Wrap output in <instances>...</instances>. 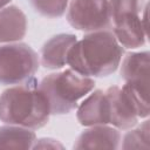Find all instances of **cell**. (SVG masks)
<instances>
[{"mask_svg": "<svg viewBox=\"0 0 150 150\" xmlns=\"http://www.w3.org/2000/svg\"><path fill=\"white\" fill-rule=\"evenodd\" d=\"M95 81L73 69L53 73L46 76L39 88L47 100L50 115H64L77 105V101L90 93Z\"/></svg>", "mask_w": 150, "mask_h": 150, "instance_id": "3957f363", "label": "cell"}, {"mask_svg": "<svg viewBox=\"0 0 150 150\" xmlns=\"http://www.w3.org/2000/svg\"><path fill=\"white\" fill-rule=\"evenodd\" d=\"M39 56L35 50L22 42L0 47V84L12 86L33 77L39 69Z\"/></svg>", "mask_w": 150, "mask_h": 150, "instance_id": "5b68a950", "label": "cell"}, {"mask_svg": "<svg viewBox=\"0 0 150 150\" xmlns=\"http://www.w3.org/2000/svg\"><path fill=\"white\" fill-rule=\"evenodd\" d=\"M112 33L118 43L124 48H138L144 45L146 32V11L144 18L141 0H108Z\"/></svg>", "mask_w": 150, "mask_h": 150, "instance_id": "277c9868", "label": "cell"}, {"mask_svg": "<svg viewBox=\"0 0 150 150\" xmlns=\"http://www.w3.org/2000/svg\"><path fill=\"white\" fill-rule=\"evenodd\" d=\"M123 47L109 29L88 33L71 46L67 56L70 69L83 75L104 77L120 66Z\"/></svg>", "mask_w": 150, "mask_h": 150, "instance_id": "6da1fadb", "label": "cell"}, {"mask_svg": "<svg viewBox=\"0 0 150 150\" xmlns=\"http://www.w3.org/2000/svg\"><path fill=\"white\" fill-rule=\"evenodd\" d=\"M35 12L46 18H60L64 14L68 0H29Z\"/></svg>", "mask_w": 150, "mask_h": 150, "instance_id": "9a60e30c", "label": "cell"}, {"mask_svg": "<svg viewBox=\"0 0 150 150\" xmlns=\"http://www.w3.org/2000/svg\"><path fill=\"white\" fill-rule=\"evenodd\" d=\"M11 2V0H0V9H2L6 5H8Z\"/></svg>", "mask_w": 150, "mask_h": 150, "instance_id": "e0dca14e", "label": "cell"}, {"mask_svg": "<svg viewBox=\"0 0 150 150\" xmlns=\"http://www.w3.org/2000/svg\"><path fill=\"white\" fill-rule=\"evenodd\" d=\"M46 97L34 77L6 89L0 95V121L6 124L39 129L49 121Z\"/></svg>", "mask_w": 150, "mask_h": 150, "instance_id": "7a4b0ae2", "label": "cell"}, {"mask_svg": "<svg viewBox=\"0 0 150 150\" xmlns=\"http://www.w3.org/2000/svg\"><path fill=\"white\" fill-rule=\"evenodd\" d=\"M109 108V123L118 129H129L137 123L138 110L129 91L122 87H109L105 91Z\"/></svg>", "mask_w": 150, "mask_h": 150, "instance_id": "ba28073f", "label": "cell"}, {"mask_svg": "<svg viewBox=\"0 0 150 150\" xmlns=\"http://www.w3.org/2000/svg\"><path fill=\"white\" fill-rule=\"evenodd\" d=\"M76 42L73 34H57L50 38L41 48V64L47 69H60L67 64L68 52Z\"/></svg>", "mask_w": 150, "mask_h": 150, "instance_id": "30bf717a", "label": "cell"}, {"mask_svg": "<svg viewBox=\"0 0 150 150\" xmlns=\"http://www.w3.org/2000/svg\"><path fill=\"white\" fill-rule=\"evenodd\" d=\"M121 76L125 81L123 86L134 98L138 117L149 115V53H130L121 66Z\"/></svg>", "mask_w": 150, "mask_h": 150, "instance_id": "8992f818", "label": "cell"}, {"mask_svg": "<svg viewBox=\"0 0 150 150\" xmlns=\"http://www.w3.org/2000/svg\"><path fill=\"white\" fill-rule=\"evenodd\" d=\"M67 20L77 30L91 33L111 27L108 0H71Z\"/></svg>", "mask_w": 150, "mask_h": 150, "instance_id": "52a82bcc", "label": "cell"}, {"mask_svg": "<svg viewBox=\"0 0 150 150\" xmlns=\"http://www.w3.org/2000/svg\"><path fill=\"white\" fill-rule=\"evenodd\" d=\"M149 121H144L141 127L125 134L123 138V149H149Z\"/></svg>", "mask_w": 150, "mask_h": 150, "instance_id": "5bb4252c", "label": "cell"}, {"mask_svg": "<svg viewBox=\"0 0 150 150\" xmlns=\"http://www.w3.org/2000/svg\"><path fill=\"white\" fill-rule=\"evenodd\" d=\"M121 135L115 128L104 124L91 125L84 130L74 143V149H117Z\"/></svg>", "mask_w": 150, "mask_h": 150, "instance_id": "8fae6325", "label": "cell"}, {"mask_svg": "<svg viewBox=\"0 0 150 150\" xmlns=\"http://www.w3.org/2000/svg\"><path fill=\"white\" fill-rule=\"evenodd\" d=\"M80 124L86 127L108 124L109 123V108L105 93L95 90L90 94L79 107L76 114Z\"/></svg>", "mask_w": 150, "mask_h": 150, "instance_id": "9c48e42d", "label": "cell"}, {"mask_svg": "<svg viewBox=\"0 0 150 150\" xmlns=\"http://www.w3.org/2000/svg\"><path fill=\"white\" fill-rule=\"evenodd\" d=\"M35 142V134L20 125L0 127V149H30Z\"/></svg>", "mask_w": 150, "mask_h": 150, "instance_id": "4fadbf2b", "label": "cell"}, {"mask_svg": "<svg viewBox=\"0 0 150 150\" xmlns=\"http://www.w3.org/2000/svg\"><path fill=\"white\" fill-rule=\"evenodd\" d=\"M35 144H33V149H62V144H60L59 142H56L55 139L52 138H40V139H35L34 142Z\"/></svg>", "mask_w": 150, "mask_h": 150, "instance_id": "2e32d148", "label": "cell"}, {"mask_svg": "<svg viewBox=\"0 0 150 150\" xmlns=\"http://www.w3.org/2000/svg\"><path fill=\"white\" fill-rule=\"evenodd\" d=\"M27 30L25 13L16 6L5 7L0 11V42L21 40Z\"/></svg>", "mask_w": 150, "mask_h": 150, "instance_id": "7c38bea8", "label": "cell"}]
</instances>
